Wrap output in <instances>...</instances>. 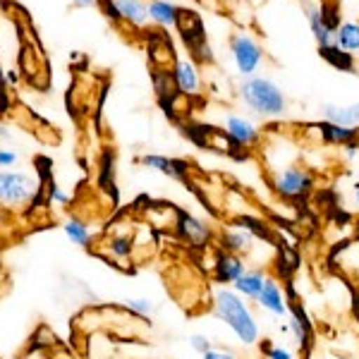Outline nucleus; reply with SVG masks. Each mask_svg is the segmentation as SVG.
Instances as JSON below:
<instances>
[{
    "mask_svg": "<svg viewBox=\"0 0 359 359\" xmlns=\"http://www.w3.org/2000/svg\"><path fill=\"white\" fill-rule=\"evenodd\" d=\"M106 249H108V254H111L113 259H118V262H125V259L132 257L135 242H132V237L127 235V233H118V235H111L106 240Z\"/></svg>",
    "mask_w": 359,
    "mask_h": 359,
    "instance_id": "4be33fe9",
    "label": "nucleus"
},
{
    "mask_svg": "<svg viewBox=\"0 0 359 359\" xmlns=\"http://www.w3.org/2000/svg\"><path fill=\"white\" fill-rule=\"evenodd\" d=\"M318 53H321L323 60H326L328 65H333L335 69H343V72H350V69H355V55L345 53V50L338 48L335 43L318 48Z\"/></svg>",
    "mask_w": 359,
    "mask_h": 359,
    "instance_id": "412c9836",
    "label": "nucleus"
},
{
    "mask_svg": "<svg viewBox=\"0 0 359 359\" xmlns=\"http://www.w3.org/2000/svg\"><path fill=\"white\" fill-rule=\"evenodd\" d=\"M335 46L345 53L359 55V20H345L335 29Z\"/></svg>",
    "mask_w": 359,
    "mask_h": 359,
    "instance_id": "aec40b11",
    "label": "nucleus"
},
{
    "mask_svg": "<svg viewBox=\"0 0 359 359\" xmlns=\"http://www.w3.org/2000/svg\"><path fill=\"white\" fill-rule=\"evenodd\" d=\"M290 331L294 335V340H297V343L302 345V347L309 343V326H306V321H304L302 314H299L297 309H294L292 314H290Z\"/></svg>",
    "mask_w": 359,
    "mask_h": 359,
    "instance_id": "393cba45",
    "label": "nucleus"
},
{
    "mask_svg": "<svg viewBox=\"0 0 359 359\" xmlns=\"http://www.w3.org/2000/svg\"><path fill=\"white\" fill-rule=\"evenodd\" d=\"M123 309H127L135 316H151L154 302L149 297H127L123 299Z\"/></svg>",
    "mask_w": 359,
    "mask_h": 359,
    "instance_id": "b1692460",
    "label": "nucleus"
},
{
    "mask_svg": "<svg viewBox=\"0 0 359 359\" xmlns=\"http://www.w3.org/2000/svg\"><path fill=\"white\" fill-rule=\"evenodd\" d=\"M304 17H306V25H309L311 34H314L318 48H323V46H333V43H335V29L326 22L321 5H314V3L306 5V8H304Z\"/></svg>",
    "mask_w": 359,
    "mask_h": 359,
    "instance_id": "f8f14e48",
    "label": "nucleus"
},
{
    "mask_svg": "<svg viewBox=\"0 0 359 359\" xmlns=\"http://www.w3.org/2000/svg\"><path fill=\"white\" fill-rule=\"evenodd\" d=\"M177 230L192 247H206L213 237L211 225L196 216H189V213H180L177 216Z\"/></svg>",
    "mask_w": 359,
    "mask_h": 359,
    "instance_id": "9b49d317",
    "label": "nucleus"
},
{
    "mask_svg": "<svg viewBox=\"0 0 359 359\" xmlns=\"http://www.w3.org/2000/svg\"><path fill=\"white\" fill-rule=\"evenodd\" d=\"M352 192H355V206L359 208V182L355 184V189H352Z\"/></svg>",
    "mask_w": 359,
    "mask_h": 359,
    "instance_id": "72a5a7b5",
    "label": "nucleus"
},
{
    "mask_svg": "<svg viewBox=\"0 0 359 359\" xmlns=\"http://www.w3.org/2000/svg\"><path fill=\"white\" fill-rule=\"evenodd\" d=\"M118 13V22H127L132 27H144L149 22V3L147 0H113Z\"/></svg>",
    "mask_w": 359,
    "mask_h": 359,
    "instance_id": "4468645a",
    "label": "nucleus"
},
{
    "mask_svg": "<svg viewBox=\"0 0 359 359\" xmlns=\"http://www.w3.org/2000/svg\"><path fill=\"white\" fill-rule=\"evenodd\" d=\"M247 271V264L242 257L230 252H221L213 259V280L223 283V285H233V283Z\"/></svg>",
    "mask_w": 359,
    "mask_h": 359,
    "instance_id": "1a4fd4ad",
    "label": "nucleus"
},
{
    "mask_svg": "<svg viewBox=\"0 0 359 359\" xmlns=\"http://www.w3.org/2000/svg\"><path fill=\"white\" fill-rule=\"evenodd\" d=\"M172 79H175V86L182 96L192 98L201 94V77H199V67H196L194 60L189 57H182V60L172 62Z\"/></svg>",
    "mask_w": 359,
    "mask_h": 359,
    "instance_id": "0eeeda50",
    "label": "nucleus"
},
{
    "mask_svg": "<svg viewBox=\"0 0 359 359\" xmlns=\"http://www.w3.org/2000/svg\"><path fill=\"white\" fill-rule=\"evenodd\" d=\"M254 242H257V235H252L247 228H242V225H228V228L221 230V247L223 252H230V254H237V257H242V254H249L254 249Z\"/></svg>",
    "mask_w": 359,
    "mask_h": 359,
    "instance_id": "9d476101",
    "label": "nucleus"
},
{
    "mask_svg": "<svg viewBox=\"0 0 359 359\" xmlns=\"http://www.w3.org/2000/svg\"><path fill=\"white\" fill-rule=\"evenodd\" d=\"M266 359H294L292 352L287 347H280V345H271L266 347Z\"/></svg>",
    "mask_w": 359,
    "mask_h": 359,
    "instance_id": "cd10ccee",
    "label": "nucleus"
},
{
    "mask_svg": "<svg viewBox=\"0 0 359 359\" xmlns=\"http://www.w3.org/2000/svg\"><path fill=\"white\" fill-rule=\"evenodd\" d=\"M139 163L149 170H156L161 175H168L170 180H177V182H187L189 180V163L180 158H168V156H158V154H147L139 158Z\"/></svg>",
    "mask_w": 359,
    "mask_h": 359,
    "instance_id": "6e6552de",
    "label": "nucleus"
},
{
    "mask_svg": "<svg viewBox=\"0 0 359 359\" xmlns=\"http://www.w3.org/2000/svg\"><path fill=\"white\" fill-rule=\"evenodd\" d=\"M177 29H180V34H182L184 43H187L192 50L196 48V46L206 43V36H204V27H201V20L196 17V13H192V10H182V8H180Z\"/></svg>",
    "mask_w": 359,
    "mask_h": 359,
    "instance_id": "2eb2a0df",
    "label": "nucleus"
},
{
    "mask_svg": "<svg viewBox=\"0 0 359 359\" xmlns=\"http://www.w3.org/2000/svg\"><path fill=\"white\" fill-rule=\"evenodd\" d=\"M323 120L340 127H359V103H326Z\"/></svg>",
    "mask_w": 359,
    "mask_h": 359,
    "instance_id": "dca6fc26",
    "label": "nucleus"
},
{
    "mask_svg": "<svg viewBox=\"0 0 359 359\" xmlns=\"http://www.w3.org/2000/svg\"><path fill=\"white\" fill-rule=\"evenodd\" d=\"M273 189L283 199H304L314 189V175L309 168L285 165L273 172Z\"/></svg>",
    "mask_w": 359,
    "mask_h": 359,
    "instance_id": "39448f33",
    "label": "nucleus"
},
{
    "mask_svg": "<svg viewBox=\"0 0 359 359\" xmlns=\"http://www.w3.org/2000/svg\"><path fill=\"white\" fill-rule=\"evenodd\" d=\"M189 345H192V350H194V352H199V355H204V352L213 350L211 338H206V335H199V333L189 338Z\"/></svg>",
    "mask_w": 359,
    "mask_h": 359,
    "instance_id": "bb28decb",
    "label": "nucleus"
},
{
    "mask_svg": "<svg viewBox=\"0 0 359 359\" xmlns=\"http://www.w3.org/2000/svg\"><path fill=\"white\" fill-rule=\"evenodd\" d=\"M357 149H359V139H357V142H350V144H345V147H343V154H345V158H355V156H357Z\"/></svg>",
    "mask_w": 359,
    "mask_h": 359,
    "instance_id": "2f4dec72",
    "label": "nucleus"
},
{
    "mask_svg": "<svg viewBox=\"0 0 359 359\" xmlns=\"http://www.w3.org/2000/svg\"><path fill=\"white\" fill-rule=\"evenodd\" d=\"M8 82H10V84H15V82H17V74H15V69L8 74Z\"/></svg>",
    "mask_w": 359,
    "mask_h": 359,
    "instance_id": "f704fd0d",
    "label": "nucleus"
},
{
    "mask_svg": "<svg viewBox=\"0 0 359 359\" xmlns=\"http://www.w3.org/2000/svg\"><path fill=\"white\" fill-rule=\"evenodd\" d=\"M17 163V154L10 149H0V168H10Z\"/></svg>",
    "mask_w": 359,
    "mask_h": 359,
    "instance_id": "c756f323",
    "label": "nucleus"
},
{
    "mask_svg": "<svg viewBox=\"0 0 359 359\" xmlns=\"http://www.w3.org/2000/svg\"><path fill=\"white\" fill-rule=\"evenodd\" d=\"M264 283H266V276L262 269H247L245 273L233 283V290L247 299H257L264 290Z\"/></svg>",
    "mask_w": 359,
    "mask_h": 359,
    "instance_id": "f3484780",
    "label": "nucleus"
},
{
    "mask_svg": "<svg viewBox=\"0 0 359 359\" xmlns=\"http://www.w3.org/2000/svg\"><path fill=\"white\" fill-rule=\"evenodd\" d=\"M48 199L53 201V204H57V206H67L69 204V194L62 187H57L55 182L48 184Z\"/></svg>",
    "mask_w": 359,
    "mask_h": 359,
    "instance_id": "a878e982",
    "label": "nucleus"
},
{
    "mask_svg": "<svg viewBox=\"0 0 359 359\" xmlns=\"http://www.w3.org/2000/svg\"><path fill=\"white\" fill-rule=\"evenodd\" d=\"M257 302L264 311H269V314L287 316V299H285V294H283L280 285H278V280H273V278H266L264 290L257 297Z\"/></svg>",
    "mask_w": 359,
    "mask_h": 359,
    "instance_id": "ddd939ff",
    "label": "nucleus"
},
{
    "mask_svg": "<svg viewBox=\"0 0 359 359\" xmlns=\"http://www.w3.org/2000/svg\"><path fill=\"white\" fill-rule=\"evenodd\" d=\"M230 57H233V65L237 69V74L242 77H254V74L262 69L264 65V48L257 39L249 32H235L230 36Z\"/></svg>",
    "mask_w": 359,
    "mask_h": 359,
    "instance_id": "20e7f679",
    "label": "nucleus"
},
{
    "mask_svg": "<svg viewBox=\"0 0 359 359\" xmlns=\"http://www.w3.org/2000/svg\"><path fill=\"white\" fill-rule=\"evenodd\" d=\"M62 230H65V235H67V240H72V245H77V247H91V230L86 228V225L82 221H77V218H69V221L62 225Z\"/></svg>",
    "mask_w": 359,
    "mask_h": 359,
    "instance_id": "5701e85b",
    "label": "nucleus"
},
{
    "mask_svg": "<svg viewBox=\"0 0 359 359\" xmlns=\"http://www.w3.org/2000/svg\"><path fill=\"white\" fill-rule=\"evenodd\" d=\"M180 8L172 0H149V22L158 27H177Z\"/></svg>",
    "mask_w": 359,
    "mask_h": 359,
    "instance_id": "6ab92c4d",
    "label": "nucleus"
},
{
    "mask_svg": "<svg viewBox=\"0 0 359 359\" xmlns=\"http://www.w3.org/2000/svg\"><path fill=\"white\" fill-rule=\"evenodd\" d=\"M10 111V96L8 91H5V86L0 84V115H5Z\"/></svg>",
    "mask_w": 359,
    "mask_h": 359,
    "instance_id": "7c9ffc66",
    "label": "nucleus"
},
{
    "mask_svg": "<svg viewBox=\"0 0 359 359\" xmlns=\"http://www.w3.org/2000/svg\"><path fill=\"white\" fill-rule=\"evenodd\" d=\"M213 311L221 318L225 326L235 333V338L242 345H257L259 343V321L254 316V311L249 309V304L245 302L242 294H237L230 287H221L213 297Z\"/></svg>",
    "mask_w": 359,
    "mask_h": 359,
    "instance_id": "f257e3e1",
    "label": "nucleus"
},
{
    "mask_svg": "<svg viewBox=\"0 0 359 359\" xmlns=\"http://www.w3.org/2000/svg\"><path fill=\"white\" fill-rule=\"evenodd\" d=\"M201 359H237L230 350H221V347H213V350H208L201 355Z\"/></svg>",
    "mask_w": 359,
    "mask_h": 359,
    "instance_id": "c85d7f7f",
    "label": "nucleus"
},
{
    "mask_svg": "<svg viewBox=\"0 0 359 359\" xmlns=\"http://www.w3.org/2000/svg\"><path fill=\"white\" fill-rule=\"evenodd\" d=\"M74 5H79V8H94L98 5V0H72Z\"/></svg>",
    "mask_w": 359,
    "mask_h": 359,
    "instance_id": "473e14b6",
    "label": "nucleus"
},
{
    "mask_svg": "<svg viewBox=\"0 0 359 359\" xmlns=\"http://www.w3.org/2000/svg\"><path fill=\"white\" fill-rule=\"evenodd\" d=\"M314 130H318V135L326 144H340V147H345V144L350 142H357L359 139V130L357 127H340V125H333V123H316L311 125Z\"/></svg>",
    "mask_w": 359,
    "mask_h": 359,
    "instance_id": "a211bd4d",
    "label": "nucleus"
},
{
    "mask_svg": "<svg viewBox=\"0 0 359 359\" xmlns=\"http://www.w3.org/2000/svg\"><path fill=\"white\" fill-rule=\"evenodd\" d=\"M240 101L245 103L252 113L262 115L266 120H280L287 113V96L285 91L269 77H247L237 89Z\"/></svg>",
    "mask_w": 359,
    "mask_h": 359,
    "instance_id": "f03ea898",
    "label": "nucleus"
},
{
    "mask_svg": "<svg viewBox=\"0 0 359 359\" xmlns=\"http://www.w3.org/2000/svg\"><path fill=\"white\" fill-rule=\"evenodd\" d=\"M41 182L20 170H0V204L22 208L39 196Z\"/></svg>",
    "mask_w": 359,
    "mask_h": 359,
    "instance_id": "7ed1b4c3",
    "label": "nucleus"
},
{
    "mask_svg": "<svg viewBox=\"0 0 359 359\" xmlns=\"http://www.w3.org/2000/svg\"><path fill=\"white\" fill-rule=\"evenodd\" d=\"M223 130L225 135H228L233 142L237 144L240 149H252L259 144V139H262V130H259L257 125L252 123L249 118H245V115H228L223 123Z\"/></svg>",
    "mask_w": 359,
    "mask_h": 359,
    "instance_id": "423d86ee",
    "label": "nucleus"
}]
</instances>
